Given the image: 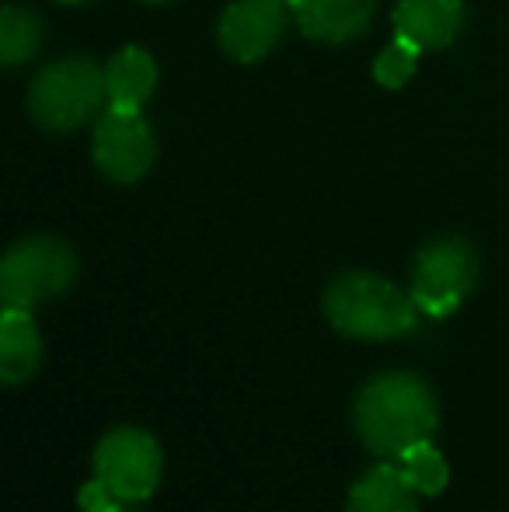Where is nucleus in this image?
I'll use <instances>...</instances> for the list:
<instances>
[{
    "label": "nucleus",
    "mask_w": 509,
    "mask_h": 512,
    "mask_svg": "<svg viewBox=\"0 0 509 512\" xmlns=\"http://www.w3.org/2000/svg\"><path fill=\"white\" fill-rule=\"evenodd\" d=\"M436 422V398L415 373H384L356 398V432L377 457L398 460L412 446L429 443Z\"/></svg>",
    "instance_id": "nucleus-1"
},
{
    "label": "nucleus",
    "mask_w": 509,
    "mask_h": 512,
    "mask_svg": "<svg viewBox=\"0 0 509 512\" xmlns=\"http://www.w3.org/2000/svg\"><path fill=\"white\" fill-rule=\"evenodd\" d=\"M325 317L346 338L387 342L419 324V304L374 272H346L325 290Z\"/></svg>",
    "instance_id": "nucleus-2"
},
{
    "label": "nucleus",
    "mask_w": 509,
    "mask_h": 512,
    "mask_svg": "<svg viewBox=\"0 0 509 512\" xmlns=\"http://www.w3.org/2000/svg\"><path fill=\"white\" fill-rule=\"evenodd\" d=\"M105 102H109L105 70L84 56L49 63L46 70H39L32 91H28L32 119L49 133H70V129L84 126L102 112Z\"/></svg>",
    "instance_id": "nucleus-3"
},
{
    "label": "nucleus",
    "mask_w": 509,
    "mask_h": 512,
    "mask_svg": "<svg viewBox=\"0 0 509 512\" xmlns=\"http://www.w3.org/2000/svg\"><path fill=\"white\" fill-rule=\"evenodd\" d=\"M77 276V255L56 237H28L14 244L0 262V300L4 307L32 310L60 297Z\"/></svg>",
    "instance_id": "nucleus-4"
},
{
    "label": "nucleus",
    "mask_w": 509,
    "mask_h": 512,
    "mask_svg": "<svg viewBox=\"0 0 509 512\" xmlns=\"http://www.w3.org/2000/svg\"><path fill=\"white\" fill-rule=\"evenodd\" d=\"M478 258L464 237H436L415 258L412 300L422 314L450 317L475 290Z\"/></svg>",
    "instance_id": "nucleus-5"
},
{
    "label": "nucleus",
    "mask_w": 509,
    "mask_h": 512,
    "mask_svg": "<svg viewBox=\"0 0 509 512\" xmlns=\"http://www.w3.org/2000/svg\"><path fill=\"white\" fill-rule=\"evenodd\" d=\"M161 471V446L143 429H112L95 450V478L119 502L150 499L161 485Z\"/></svg>",
    "instance_id": "nucleus-6"
},
{
    "label": "nucleus",
    "mask_w": 509,
    "mask_h": 512,
    "mask_svg": "<svg viewBox=\"0 0 509 512\" xmlns=\"http://www.w3.org/2000/svg\"><path fill=\"white\" fill-rule=\"evenodd\" d=\"M91 154L109 182L133 185L154 168L157 140L154 129L140 115V108H116L109 105L95 122L91 136Z\"/></svg>",
    "instance_id": "nucleus-7"
},
{
    "label": "nucleus",
    "mask_w": 509,
    "mask_h": 512,
    "mask_svg": "<svg viewBox=\"0 0 509 512\" xmlns=\"http://www.w3.org/2000/svg\"><path fill=\"white\" fill-rule=\"evenodd\" d=\"M283 28V4H276V0H234L220 18L217 39L224 53L238 63H258L276 49Z\"/></svg>",
    "instance_id": "nucleus-8"
},
{
    "label": "nucleus",
    "mask_w": 509,
    "mask_h": 512,
    "mask_svg": "<svg viewBox=\"0 0 509 512\" xmlns=\"http://www.w3.org/2000/svg\"><path fill=\"white\" fill-rule=\"evenodd\" d=\"M297 25L314 42H353L374 21L377 0H290Z\"/></svg>",
    "instance_id": "nucleus-9"
},
{
    "label": "nucleus",
    "mask_w": 509,
    "mask_h": 512,
    "mask_svg": "<svg viewBox=\"0 0 509 512\" xmlns=\"http://www.w3.org/2000/svg\"><path fill=\"white\" fill-rule=\"evenodd\" d=\"M464 28V0H398L394 35H405L422 49H443Z\"/></svg>",
    "instance_id": "nucleus-10"
},
{
    "label": "nucleus",
    "mask_w": 509,
    "mask_h": 512,
    "mask_svg": "<svg viewBox=\"0 0 509 512\" xmlns=\"http://www.w3.org/2000/svg\"><path fill=\"white\" fill-rule=\"evenodd\" d=\"M42 363V338L32 310L4 307L0 314V380L11 387L35 377Z\"/></svg>",
    "instance_id": "nucleus-11"
},
{
    "label": "nucleus",
    "mask_w": 509,
    "mask_h": 512,
    "mask_svg": "<svg viewBox=\"0 0 509 512\" xmlns=\"http://www.w3.org/2000/svg\"><path fill=\"white\" fill-rule=\"evenodd\" d=\"M346 512H419V488L398 464H377L353 485Z\"/></svg>",
    "instance_id": "nucleus-12"
},
{
    "label": "nucleus",
    "mask_w": 509,
    "mask_h": 512,
    "mask_svg": "<svg viewBox=\"0 0 509 512\" xmlns=\"http://www.w3.org/2000/svg\"><path fill=\"white\" fill-rule=\"evenodd\" d=\"M105 88H109V105L116 108H143L157 88V63L147 49L126 46L105 67Z\"/></svg>",
    "instance_id": "nucleus-13"
},
{
    "label": "nucleus",
    "mask_w": 509,
    "mask_h": 512,
    "mask_svg": "<svg viewBox=\"0 0 509 512\" xmlns=\"http://www.w3.org/2000/svg\"><path fill=\"white\" fill-rule=\"evenodd\" d=\"M39 42H42V21L32 11H25L18 4H7L0 11V63L4 67H18V63L32 60Z\"/></svg>",
    "instance_id": "nucleus-14"
},
{
    "label": "nucleus",
    "mask_w": 509,
    "mask_h": 512,
    "mask_svg": "<svg viewBox=\"0 0 509 512\" xmlns=\"http://www.w3.org/2000/svg\"><path fill=\"white\" fill-rule=\"evenodd\" d=\"M394 464H398L401 471H405V478L419 488V495H440L443 488H447V481H450L447 460H443V453L436 450L433 443L412 446V450L401 453Z\"/></svg>",
    "instance_id": "nucleus-15"
},
{
    "label": "nucleus",
    "mask_w": 509,
    "mask_h": 512,
    "mask_svg": "<svg viewBox=\"0 0 509 512\" xmlns=\"http://www.w3.org/2000/svg\"><path fill=\"white\" fill-rule=\"evenodd\" d=\"M419 53H422V46H415V42L405 39V35H394V42L384 49L381 56H377V63H374L377 84H384L387 91L405 88V84L415 77V67H419Z\"/></svg>",
    "instance_id": "nucleus-16"
},
{
    "label": "nucleus",
    "mask_w": 509,
    "mask_h": 512,
    "mask_svg": "<svg viewBox=\"0 0 509 512\" xmlns=\"http://www.w3.org/2000/svg\"><path fill=\"white\" fill-rule=\"evenodd\" d=\"M77 502H81L84 512H119V509H123V502H119L98 478L88 481V485L81 488V499H77Z\"/></svg>",
    "instance_id": "nucleus-17"
},
{
    "label": "nucleus",
    "mask_w": 509,
    "mask_h": 512,
    "mask_svg": "<svg viewBox=\"0 0 509 512\" xmlns=\"http://www.w3.org/2000/svg\"><path fill=\"white\" fill-rule=\"evenodd\" d=\"M143 4H168V0H143Z\"/></svg>",
    "instance_id": "nucleus-18"
},
{
    "label": "nucleus",
    "mask_w": 509,
    "mask_h": 512,
    "mask_svg": "<svg viewBox=\"0 0 509 512\" xmlns=\"http://www.w3.org/2000/svg\"><path fill=\"white\" fill-rule=\"evenodd\" d=\"M60 4H84V0H60Z\"/></svg>",
    "instance_id": "nucleus-19"
},
{
    "label": "nucleus",
    "mask_w": 509,
    "mask_h": 512,
    "mask_svg": "<svg viewBox=\"0 0 509 512\" xmlns=\"http://www.w3.org/2000/svg\"><path fill=\"white\" fill-rule=\"evenodd\" d=\"M276 4H290V0H276Z\"/></svg>",
    "instance_id": "nucleus-20"
},
{
    "label": "nucleus",
    "mask_w": 509,
    "mask_h": 512,
    "mask_svg": "<svg viewBox=\"0 0 509 512\" xmlns=\"http://www.w3.org/2000/svg\"><path fill=\"white\" fill-rule=\"evenodd\" d=\"M119 512H126V509H119Z\"/></svg>",
    "instance_id": "nucleus-21"
}]
</instances>
